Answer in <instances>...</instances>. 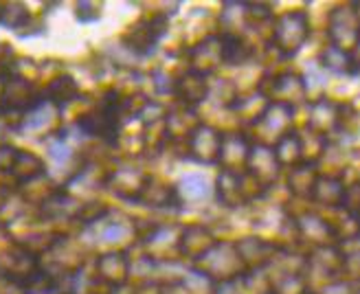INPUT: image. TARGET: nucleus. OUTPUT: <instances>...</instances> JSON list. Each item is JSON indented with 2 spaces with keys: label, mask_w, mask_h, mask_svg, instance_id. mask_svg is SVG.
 I'll use <instances>...</instances> for the list:
<instances>
[{
  "label": "nucleus",
  "mask_w": 360,
  "mask_h": 294,
  "mask_svg": "<svg viewBox=\"0 0 360 294\" xmlns=\"http://www.w3.org/2000/svg\"><path fill=\"white\" fill-rule=\"evenodd\" d=\"M310 27H308V15L303 11H292L279 18V23L273 31V44L281 55H295L303 42L308 40Z\"/></svg>",
  "instance_id": "1"
},
{
  "label": "nucleus",
  "mask_w": 360,
  "mask_h": 294,
  "mask_svg": "<svg viewBox=\"0 0 360 294\" xmlns=\"http://www.w3.org/2000/svg\"><path fill=\"white\" fill-rule=\"evenodd\" d=\"M165 33H167V20L163 15H156V18H152V20L139 23L128 35H125V42L130 44V49L134 53L150 55Z\"/></svg>",
  "instance_id": "2"
},
{
  "label": "nucleus",
  "mask_w": 360,
  "mask_h": 294,
  "mask_svg": "<svg viewBox=\"0 0 360 294\" xmlns=\"http://www.w3.org/2000/svg\"><path fill=\"white\" fill-rule=\"evenodd\" d=\"M356 5H352V9H336L330 15V38L334 40L332 44L354 53L356 49V40H358V18H356Z\"/></svg>",
  "instance_id": "3"
},
{
  "label": "nucleus",
  "mask_w": 360,
  "mask_h": 294,
  "mask_svg": "<svg viewBox=\"0 0 360 294\" xmlns=\"http://www.w3.org/2000/svg\"><path fill=\"white\" fill-rule=\"evenodd\" d=\"M189 141V152L191 156L200 162H218L220 158V147H222V134L215 132L213 127L207 125H195L191 134L187 136Z\"/></svg>",
  "instance_id": "4"
},
{
  "label": "nucleus",
  "mask_w": 360,
  "mask_h": 294,
  "mask_svg": "<svg viewBox=\"0 0 360 294\" xmlns=\"http://www.w3.org/2000/svg\"><path fill=\"white\" fill-rule=\"evenodd\" d=\"M42 99L35 95V90L29 82L22 77H11L5 82L3 90V108H7L9 113H31Z\"/></svg>",
  "instance_id": "5"
},
{
  "label": "nucleus",
  "mask_w": 360,
  "mask_h": 294,
  "mask_svg": "<svg viewBox=\"0 0 360 294\" xmlns=\"http://www.w3.org/2000/svg\"><path fill=\"white\" fill-rule=\"evenodd\" d=\"M246 162H248L250 174H253L255 182H262V185H266L270 178H275L277 170H279V162H277L273 150H270V147H262V145L248 147Z\"/></svg>",
  "instance_id": "6"
},
{
  "label": "nucleus",
  "mask_w": 360,
  "mask_h": 294,
  "mask_svg": "<svg viewBox=\"0 0 360 294\" xmlns=\"http://www.w3.org/2000/svg\"><path fill=\"white\" fill-rule=\"evenodd\" d=\"M213 244H215V240L207 229L187 226L183 231V237H180V253L191 257V260H200L209 248H213Z\"/></svg>",
  "instance_id": "7"
},
{
  "label": "nucleus",
  "mask_w": 360,
  "mask_h": 294,
  "mask_svg": "<svg viewBox=\"0 0 360 294\" xmlns=\"http://www.w3.org/2000/svg\"><path fill=\"white\" fill-rule=\"evenodd\" d=\"M174 93L180 97V101H185L187 106H198V103L205 101V97L209 93V86H207L205 75H200V72H195V70H189L183 77V82H178Z\"/></svg>",
  "instance_id": "8"
},
{
  "label": "nucleus",
  "mask_w": 360,
  "mask_h": 294,
  "mask_svg": "<svg viewBox=\"0 0 360 294\" xmlns=\"http://www.w3.org/2000/svg\"><path fill=\"white\" fill-rule=\"evenodd\" d=\"M218 200H222L226 207H240L248 200L246 189L242 187V178L233 170H224L218 178Z\"/></svg>",
  "instance_id": "9"
},
{
  "label": "nucleus",
  "mask_w": 360,
  "mask_h": 294,
  "mask_svg": "<svg viewBox=\"0 0 360 294\" xmlns=\"http://www.w3.org/2000/svg\"><path fill=\"white\" fill-rule=\"evenodd\" d=\"M321 62L323 68H330L336 75H356V60L354 53L343 51L334 44H330L328 49H323L321 53Z\"/></svg>",
  "instance_id": "10"
},
{
  "label": "nucleus",
  "mask_w": 360,
  "mask_h": 294,
  "mask_svg": "<svg viewBox=\"0 0 360 294\" xmlns=\"http://www.w3.org/2000/svg\"><path fill=\"white\" fill-rule=\"evenodd\" d=\"M42 174H44V162H42L40 156L18 150L15 162H13V167H11V176L18 182H20V185H27V182L40 178Z\"/></svg>",
  "instance_id": "11"
},
{
  "label": "nucleus",
  "mask_w": 360,
  "mask_h": 294,
  "mask_svg": "<svg viewBox=\"0 0 360 294\" xmlns=\"http://www.w3.org/2000/svg\"><path fill=\"white\" fill-rule=\"evenodd\" d=\"M343 193H345V187L338 178H316L314 187L310 191V196L316 202H323V205H328V207L340 205V202H343Z\"/></svg>",
  "instance_id": "12"
},
{
  "label": "nucleus",
  "mask_w": 360,
  "mask_h": 294,
  "mask_svg": "<svg viewBox=\"0 0 360 294\" xmlns=\"http://www.w3.org/2000/svg\"><path fill=\"white\" fill-rule=\"evenodd\" d=\"M77 93H79L77 82H75L73 77H70V75H62V77L53 79V82L49 84V88H46V99H44V101H49V103H53V106L62 108V106H66V103L73 101V99L77 97Z\"/></svg>",
  "instance_id": "13"
},
{
  "label": "nucleus",
  "mask_w": 360,
  "mask_h": 294,
  "mask_svg": "<svg viewBox=\"0 0 360 294\" xmlns=\"http://www.w3.org/2000/svg\"><path fill=\"white\" fill-rule=\"evenodd\" d=\"M220 55H222V62L226 64H244L248 58H250V46L238 38V35H231V33H224L220 35Z\"/></svg>",
  "instance_id": "14"
},
{
  "label": "nucleus",
  "mask_w": 360,
  "mask_h": 294,
  "mask_svg": "<svg viewBox=\"0 0 360 294\" xmlns=\"http://www.w3.org/2000/svg\"><path fill=\"white\" fill-rule=\"evenodd\" d=\"M273 154H275V158L279 162V167H281V165H285V162L292 165V162H297L303 156V143H301V139L295 132H285V134L279 136L277 147L273 150Z\"/></svg>",
  "instance_id": "15"
},
{
  "label": "nucleus",
  "mask_w": 360,
  "mask_h": 294,
  "mask_svg": "<svg viewBox=\"0 0 360 294\" xmlns=\"http://www.w3.org/2000/svg\"><path fill=\"white\" fill-rule=\"evenodd\" d=\"M97 270L101 274V279L121 283V281H125V277H128V262L123 260V255L110 253V255H103L97 262Z\"/></svg>",
  "instance_id": "16"
},
{
  "label": "nucleus",
  "mask_w": 360,
  "mask_h": 294,
  "mask_svg": "<svg viewBox=\"0 0 360 294\" xmlns=\"http://www.w3.org/2000/svg\"><path fill=\"white\" fill-rule=\"evenodd\" d=\"M29 20V13L20 3H9L0 11V23L11 27V29H22Z\"/></svg>",
  "instance_id": "17"
},
{
  "label": "nucleus",
  "mask_w": 360,
  "mask_h": 294,
  "mask_svg": "<svg viewBox=\"0 0 360 294\" xmlns=\"http://www.w3.org/2000/svg\"><path fill=\"white\" fill-rule=\"evenodd\" d=\"M183 193L189 200H200L209 196V185L202 176H187L183 178Z\"/></svg>",
  "instance_id": "18"
},
{
  "label": "nucleus",
  "mask_w": 360,
  "mask_h": 294,
  "mask_svg": "<svg viewBox=\"0 0 360 294\" xmlns=\"http://www.w3.org/2000/svg\"><path fill=\"white\" fill-rule=\"evenodd\" d=\"M18 150L11 145H0V172H11Z\"/></svg>",
  "instance_id": "19"
},
{
  "label": "nucleus",
  "mask_w": 360,
  "mask_h": 294,
  "mask_svg": "<svg viewBox=\"0 0 360 294\" xmlns=\"http://www.w3.org/2000/svg\"><path fill=\"white\" fill-rule=\"evenodd\" d=\"M88 7H90V9H95V5H90V3H79V5H77V18H79V20H82V23H95V20H99V11H93V13H90Z\"/></svg>",
  "instance_id": "20"
},
{
  "label": "nucleus",
  "mask_w": 360,
  "mask_h": 294,
  "mask_svg": "<svg viewBox=\"0 0 360 294\" xmlns=\"http://www.w3.org/2000/svg\"><path fill=\"white\" fill-rule=\"evenodd\" d=\"M5 200H7V193H5L3 189H0V209L5 207Z\"/></svg>",
  "instance_id": "21"
},
{
  "label": "nucleus",
  "mask_w": 360,
  "mask_h": 294,
  "mask_svg": "<svg viewBox=\"0 0 360 294\" xmlns=\"http://www.w3.org/2000/svg\"><path fill=\"white\" fill-rule=\"evenodd\" d=\"M0 11H3V7H0Z\"/></svg>",
  "instance_id": "22"
}]
</instances>
